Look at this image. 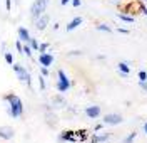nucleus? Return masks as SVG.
I'll return each instance as SVG.
<instances>
[{
	"mask_svg": "<svg viewBox=\"0 0 147 143\" xmlns=\"http://www.w3.org/2000/svg\"><path fill=\"white\" fill-rule=\"evenodd\" d=\"M3 103H5V109L12 118H20L24 114V103L17 94L10 93V94L3 96Z\"/></svg>",
	"mask_w": 147,
	"mask_h": 143,
	"instance_id": "obj_1",
	"label": "nucleus"
},
{
	"mask_svg": "<svg viewBox=\"0 0 147 143\" xmlns=\"http://www.w3.org/2000/svg\"><path fill=\"white\" fill-rule=\"evenodd\" d=\"M12 67H13V71H15V74H17V79L20 81V83H24V84H27V86H32V77H30V73H28L22 64H15V62H13Z\"/></svg>",
	"mask_w": 147,
	"mask_h": 143,
	"instance_id": "obj_2",
	"label": "nucleus"
},
{
	"mask_svg": "<svg viewBox=\"0 0 147 143\" xmlns=\"http://www.w3.org/2000/svg\"><path fill=\"white\" fill-rule=\"evenodd\" d=\"M57 84H55V88H57V91L59 93H65V91H69L70 89V86H72V83H70V79L67 77V74H65L62 69H59L57 71Z\"/></svg>",
	"mask_w": 147,
	"mask_h": 143,
	"instance_id": "obj_3",
	"label": "nucleus"
},
{
	"mask_svg": "<svg viewBox=\"0 0 147 143\" xmlns=\"http://www.w3.org/2000/svg\"><path fill=\"white\" fill-rule=\"evenodd\" d=\"M47 3H49V0H34V3H32V7H30V17L34 20H35L37 17H40V15L47 10Z\"/></svg>",
	"mask_w": 147,
	"mask_h": 143,
	"instance_id": "obj_4",
	"label": "nucleus"
},
{
	"mask_svg": "<svg viewBox=\"0 0 147 143\" xmlns=\"http://www.w3.org/2000/svg\"><path fill=\"white\" fill-rule=\"evenodd\" d=\"M124 121V118L117 113H109L104 116V125H109V126H115V125H120Z\"/></svg>",
	"mask_w": 147,
	"mask_h": 143,
	"instance_id": "obj_5",
	"label": "nucleus"
},
{
	"mask_svg": "<svg viewBox=\"0 0 147 143\" xmlns=\"http://www.w3.org/2000/svg\"><path fill=\"white\" fill-rule=\"evenodd\" d=\"M38 62H40V66H44V67H50L54 64V56L49 54V52H40L38 54Z\"/></svg>",
	"mask_w": 147,
	"mask_h": 143,
	"instance_id": "obj_6",
	"label": "nucleus"
},
{
	"mask_svg": "<svg viewBox=\"0 0 147 143\" xmlns=\"http://www.w3.org/2000/svg\"><path fill=\"white\" fill-rule=\"evenodd\" d=\"M49 22H50V17L47 14H42L40 17L35 19V29L37 30H45V27L49 25Z\"/></svg>",
	"mask_w": 147,
	"mask_h": 143,
	"instance_id": "obj_7",
	"label": "nucleus"
},
{
	"mask_svg": "<svg viewBox=\"0 0 147 143\" xmlns=\"http://www.w3.org/2000/svg\"><path fill=\"white\" fill-rule=\"evenodd\" d=\"M15 136V130L12 126H0V138L2 140H10Z\"/></svg>",
	"mask_w": 147,
	"mask_h": 143,
	"instance_id": "obj_8",
	"label": "nucleus"
},
{
	"mask_svg": "<svg viewBox=\"0 0 147 143\" xmlns=\"http://www.w3.org/2000/svg\"><path fill=\"white\" fill-rule=\"evenodd\" d=\"M85 114L90 118V120H95L100 116V106H87L85 108Z\"/></svg>",
	"mask_w": 147,
	"mask_h": 143,
	"instance_id": "obj_9",
	"label": "nucleus"
},
{
	"mask_svg": "<svg viewBox=\"0 0 147 143\" xmlns=\"http://www.w3.org/2000/svg\"><path fill=\"white\" fill-rule=\"evenodd\" d=\"M59 142L77 143V136H75V131H64L62 135H59Z\"/></svg>",
	"mask_w": 147,
	"mask_h": 143,
	"instance_id": "obj_10",
	"label": "nucleus"
},
{
	"mask_svg": "<svg viewBox=\"0 0 147 143\" xmlns=\"http://www.w3.org/2000/svg\"><path fill=\"white\" fill-rule=\"evenodd\" d=\"M17 36H18V40H22L24 44H27L30 40V32H28L25 27H18L17 29Z\"/></svg>",
	"mask_w": 147,
	"mask_h": 143,
	"instance_id": "obj_11",
	"label": "nucleus"
},
{
	"mask_svg": "<svg viewBox=\"0 0 147 143\" xmlns=\"http://www.w3.org/2000/svg\"><path fill=\"white\" fill-rule=\"evenodd\" d=\"M80 24H82V17H75V19H72L69 24H67V27L65 29H67V32H72V30H75Z\"/></svg>",
	"mask_w": 147,
	"mask_h": 143,
	"instance_id": "obj_12",
	"label": "nucleus"
},
{
	"mask_svg": "<svg viewBox=\"0 0 147 143\" xmlns=\"http://www.w3.org/2000/svg\"><path fill=\"white\" fill-rule=\"evenodd\" d=\"M52 105H54V108H65L67 106V101H65L62 96H54L52 98Z\"/></svg>",
	"mask_w": 147,
	"mask_h": 143,
	"instance_id": "obj_13",
	"label": "nucleus"
},
{
	"mask_svg": "<svg viewBox=\"0 0 147 143\" xmlns=\"http://www.w3.org/2000/svg\"><path fill=\"white\" fill-rule=\"evenodd\" d=\"M90 140H92V143H104V142H107V140H109V133H104V135H94Z\"/></svg>",
	"mask_w": 147,
	"mask_h": 143,
	"instance_id": "obj_14",
	"label": "nucleus"
},
{
	"mask_svg": "<svg viewBox=\"0 0 147 143\" xmlns=\"http://www.w3.org/2000/svg\"><path fill=\"white\" fill-rule=\"evenodd\" d=\"M45 120H47V125H50V126H55L57 125V116L52 111H47L45 113Z\"/></svg>",
	"mask_w": 147,
	"mask_h": 143,
	"instance_id": "obj_15",
	"label": "nucleus"
},
{
	"mask_svg": "<svg viewBox=\"0 0 147 143\" xmlns=\"http://www.w3.org/2000/svg\"><path fill=\"white\" fill-rule=\"evenodd\" d=\"M117 69L120 71V74L124 77H127V74H129V64L127 62H119V64H117Z\"/></svg>",
	"mask_w": 147,
	"mask_h": 143,
	"instance_id": "obj_16",
	"label": "nucleus"
},
{
	"mask_svg": "<svg viewBox=\"0 0 147 143\" xmlns=\"http://www.w3.org/2000/svg\"><path fill=\"white\" fill-rule=\"evenodd\" d=\"M117 17H119L120 20H124V22H134V17H132V15H127V14H124V12H119Z\"/></svg>",
	"mask_w": 147,
	"mask_h": 143,
	"instance_id": "obj_17",
	"label": "nucleus"
},
{
	"mask_svg": "<svg viewBox=\"0 0 147 143\" xmlns=\"http://www.w3.org/2000/svg\"><path fill=\"white\" fill-rule=\"evenodd\" d=\"M28 44H30V47H32V51H38V46H40V42H38L37 39L30 37V40H28Z\"/></svg>",
	"mask_w": 147,
	"mask_h": 143,
	"instance_id": "obj_18",
	"label": "nucleus"
},
{
	"mask_svg": "<svg viewBox=\"0 0 147 143\" xmlns=\"http://www.w3.org/2000/svg\"><path fill=\"white\" fill-rule=\"evenodd\" d=\"M3 59H5V62H7L9 66H12V64H13V56L10 54L9 51H7V52H3Z\"/></svg>",
	"mask_w": 147,
	"mask_h": 143,
	"instance_id": "obj_19",
	"label": "nucleus"
},
{
	"mask_svg": "<svg viewBox=\"0 0 147 143\" xmlns=\"http://www.w3.org/2000/svg\"><path fill=\"white\" fill-rule=\"evenodd\" d=\"M24 54H25V56L27 57H32V47H30V44H24V52H22V56H24Z\"/></svg>",
	"mask_w": 147,
	"mask_h": 143,
	"instance_id": "obj_20",
	"label": "nucleus"
},
{
	"mask_svg": "<svg viewBox=\"0 0 147 143\" xmlns=\"http://www.w3.org/2000/svg\"><path fill=\"white\" fill-rule=\"evenodd\" d=\"M95 29L100 30V32H110V30H112V29H110L109 25H105V24H99V25H95Z\"/></svg>",
	"mask_w": 147,
	"mask_h": 143,
	"instance_id": "obj_21",
	"label": "nucleus"
},
{
	"mask_svg": "<svg viewBox=\"0 0 147 143\" xmlns=\"http://www.w3.org/2000/svg\"><path fill=\"white\" fill-rule=\"evenodd\" d=\"M136 136H137V133H136V131H132V133L129 135V136H127V138H125V140H124L122 143H134V140H136Z\"/></svg>",
	"mask_w": 147,
	"mask_h": 143,
	"instance_id": "obj_22",
	"label": "nucleus"
},
{
	"mask_svg": "<svg viewBox=\"0 0 147 143\" xmlns=\"http://www.w3.org/2000/svg\"><path fill=\"white\" fill-rule=\"evenodd\" d=\"M38 86H40V89H42V91L47 88V84H45V76H42V74L38 76Z\"/></svg>",
	"mask_w": 147,
	"mask_h": 143,
	"instance_id": "obj_23",
	"label": "nucleus"
},
{
	"mask_svg": "<svg viewBox=\"0 0 147 143\" xmlns=\"http://www.w3.org/2000/svg\"><path fill=\"white\" fill-rule=\"evenodd\" d=\"M15 49H17V52H24V44H22V40H18L17 39V42H15Z\"/></svg>",
	"mask_w": 147,
	"mask_h": 143,
	"instance_id": "obj_24",
	"label": "nucleus"
},
{
	"mask_svg": "<svg viewBox=\"0 0 147 143\" xmlns=\"http://www.w3.org/2000/svg\"><path fill=\"white\" fill-rule=\"evenodd\" d=\"M49 51V44L47 42H42L40 46H38V52H47Z\"/></svg>",
	"mask_w": 147,
	"mask_h": 143,
	"instance_id": "obj_25",
	"label": "nucleus"
},
{
	"mask_svg": "<svg viewBox=\"0 0 147 143\" xmlns=\"http://www.w3.org/2000/svg\"><path fill=\"white\" fill-rule=\"evenodd\" d=\"M40 74L47 77L49 74H50V71H49V67H44V66H40Z\"/></svg>",
	"mask_w": 147,
	"mask_h": 143,
	"instance_id": "obj_26",
	"label": "nucleus"
},
{
	"mask_svg": "<svg viewBox=\"0 0 147 143\" xmlns=\"http://www.w3.org/2000/svg\"><path fill=\"white\" fill-rule=\"evenodd\" d=\"M139 79H140V81H147V73L146 71H140V73H139Z\"/></svg>",
	"mask_w": 147,
	"mask_h": 143,
	"instance_id": "obj_27",
	"label": "nucleus"
},
{
	"mask_svg": "<svg viewBox=\"0 0 147 143\" xmlns=\"http://www.w3.org/2000/svg\"><path fill=\"white\" fill-rule=\"evenodd\" d=\"M5 7H7V10L10 12V9H12V0H5Z\"/></svg>",
	"mask_w": 147,
	"mask_h": 143,
	"instance_id": "obj_28",
	"label": "nucleus"
},
{
	"mask_svg": "<svg viewBox=\"0 0 147 143\" xmlns=\"http://www.w3.org/2000/svg\"><path fill=\"white\" fill-rule=\"evenodd\" d=\"M70 2H72V5H74V7H80V3H82L80 0H70Z\"/></svg>",
	"mask_w": 147,
	"mask_h": 143,
	"instance_id": "obj_29",
	"label": "nucleus"
},
{
	"mask_svg": "<svg viewBox=\"0 0 147 143\" xmlns=\"http://www.w3.org/2000/svg\"><path fill=\"white\" fill-rule=\"evenodd\" d=\"M140 88H142V89L147 93V81H140Z\"/></svg>",
	"mask_w": 147,
	"mask_h": 143,
	"instance_id": "obj_30",
	"label": "nucleus"
},
{
	"mask_svg": "<svg viewBox=\"0 0 147 143\" xmlns=\"http://www.w3.org/2000/svg\"><path fill=\"white\" fill-rule=\"evenodd\" d=\"M82 52L80 51H72V52H69V56H80Z\"/></svg>",
	"mask_w": 147,
	"mask_h": 143,
	"instance_id": "obj_31",
	"label": "nucleus"
},
{
	"mask_svg": "<svg viewBox=\"0 0 147 143\" xmlns=\"http://www.w3.org/2000/svg\"><path fill=\"white\" fill-rule=\"evenodd\" d=\"M117 32H120V34H129V30H127V29H122V27L117 29Z\"/></svg>",
	"mask_w": 147,
	"mask_h": 143,
	"instance_id": "obj_32",
	"label": "nucleus"
},
{
	"mask_svg": "<svg viewBox=\"0 0 147 143\" xmlns=\"http://www.w3.org/2000/svg\"><path fill=\"white\" fill-rule=\"evenodd\" d=\"M140 12H142V14H144V15L147 17V7H144V5H140Z\"/></svg>",
	"mask_w": 147,
	"mask_h": 143,
	"instance_id": "obj_33",
	"label": "nucleus"
},
{
	"mask_svg": "<svg viewBox=\"0 0 147 143\" xmlns=\"http://www.w3.org/2000/svg\"><path fill=\"white\" fill-rule=\"evenodd\" d=\"M69 2H70V0H60V3H62V5H67Z\"/></svg>",
	"mask_w": 147,
	"mask_h": 143,
	"instance_id": "obj_34",
	"label": "nucleus"
},
{
	"mask_svg": "<svg viewBox=\"0 0 147 143\" xmlns=\"http://www.w3.org/2000/svg\"><path fill=\"white\" fill-rule=\"evenodd\" d=\"M144 131H146V135H147V123L144 125Z\"/></svg>",
	"mask_w": 147,
	"mask_h": 143,
	"instance_id": "obj_35",
	"label": "nucleus"
},
{
	"mask_svg": "<svg viewBox=\"0 0 147 143\" xmlns=\"http://www.w3.org/2000/svg\"><path fill=\"white\" fill-rule=\"evenodd\" d=\"M115 2H117V0H115Z\"/></svg>",
	"mask_w": 147,
	"mask_h": 143,
	"instance_id": "obj_36",
	"label": "nucleus"
}]
</instances>
